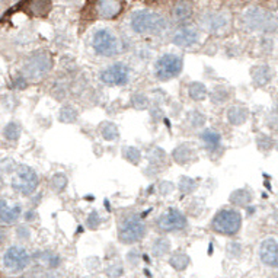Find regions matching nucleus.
<instances>
[{
    "label": "nucleus",
    "instance_id": "f257e3e1",
    "mask_svg": "<svg viewBox=\"0 0 278 278\" xmlns=\"http://www.w3.org/2000/svg\"><path fill=\"white\" fill-rule=\"evenodd\" d=\"M131 26L137 34H160L168 28V22L156 12L139 10L131 16Z\"/></svg>",
    "mask_w": 278,
    "mask_h": 278
},
{
    "label": "nucleus",
    "instance_id": "f03ea898",
    "mask_svg": "<svg viewBox=\"0 0 278 278\" xmlns=\"http://www.w3.org/2000/svg\"><path fill=\"white\" fill-rule=\"evenodd\" d=\"M211 226H213L214 232H217L220 235H226V236L236 235L242 227V216L239 211L233 209L220 210L214 216Z\"/></svg>",
    "mask_w": 278,
    "mask_h": 278
},
{
    "label": "nucleus",
    "instance_id": "7ed1b4c3",
    "mask_svg": "<svg viewBox=\"0 0 278 278\" xmlns=\"http://www.w3.org/2000/svg\"><path fill=\"white\" fill-rule=\"evenodd\" d=\"M36 187H38V175L34 169L25 165L19 166L12 179V188L20 194L29 195L36 190Z\"/></svg>",
    "mask_w": 278,
    "mask_h": 278
},
{
    "label": "nucleus",
    "instance_id": "20e7f679",
    "mask_svg": "<svg viewBox=\"0 0 278 278\" xmlns=\"http://www.w3.org/2000/svg\"><path fill=\"white\" fill-rule=\"evenodd\" d=\"M93 48L99 55L112 57L120 51V41L108 29H99L93 35Z\"/></svg>",
    "mask_w": 278,
    "mask_h": 278
},
{
    "label": "nucleus",
    "instance_id": "39448f33",
    "mask_svg": "<svg viewBox=\"0 0 278 278\" xmlns=\"http://www.w3.org/2000/svg\"><path fill=\"white\" fill-rule=\"evenodd\" d=\"M182 70V60L174 54H165L156 61L155 74L160 80H169L176 77Z\"/></svg>",
    "mask_w": 278,
    "mask_h": 278
},
{
    "label": "nucleus",
    "instance_id": "423d86ee",
    "mask_svg": "<svg viewBox=\"0 0 278 278\" xmlns=\"http://www.w3.org/2000/svg\"><path fill=\"white\" fill-rule=\"evenodd\" d=\"M146 235V225L140 217L127 219L120 227L118 238L122 244H136Z\"/></svg>",
    "mask_w": 278,
    "mask_h": 278
},
{
    "label": "nucleus",
    "instance_id": "0eeeda50",
    "mask_svg": "<svg viewBox=\"0 0 278 278\" xmlns=\"http://www.w3.org/2000/svg\"><path fill=\"white\" fill-rule=\"evenodd\" d=\"M29 262H31L29 254L20 246H10L3 255V264L6 270H9L10 273L23 271L29 265Z\"/></svg>",
    "mask_w": 278,
    "mask_h": 278
},
{
    "label": "nucleus",
    "instance_id": "6e6552de",
    "mask_svg": "<svg viewBox=\"0 0 278 278\" xmlns=\"http://www.w3.org/2000/svg\"><path fill=\"white\" fill-rule=\"evenodd\" d=\"M157 226L163 232H175L187 227V217L176 209L166 210L157 220Z\"/></svg>",
    "mask_w": 278,
    "mask_h": 278
},
{
    "label": "nucleus",
    "instance_id": "1a4fd4ad",
    "mask_svg": "<svg viewBox=\"0 0 278 278\" xmlns=\"http://www.w3.org/2000/svg\"><path fill=\"white\" fill-rule=\"evenodd\" d=\"M128 79H130V70L122 63L112 64L101 73V80L109 86L125 85L128 82Z\"/></svg>",
    "mask_w": 278,
    "mask_h": 278
},
{
    "label": "nucleus",
    "instance_id": "9d476101",
    "mask_svg": "<svg viewBox=\"0 0 278 278\" xmlns=\"http://www.w3.org/2000/svg\"><path fill=\"white\" fill-rule=\"evenodd\" d=\"M271 15L264 10L262 7H252L251 10L246 12L245 15V23L255 31H267L270 29V23H271Z\"/></svg>",
    "mask_w": 278,
    "mask_h": 278
},
{
    "label": "nucleus",
    "instance_id": "9b49d317",
    "mask_svg": "<svg viewBox=\"0 0 278 278\" xmlns=\"http://www.w3.org/2000/svg\"><path fill=\"white\" fill-rule=\"evenodd\" d=\"M50 54H36L31 58L28 67H26V71H28V76L29 77H41L44 76L48 70L51 69V60L48 57Z\"/></svg>",
    "mask_w": 278,
    "mask_h": 278
},
{
    "label": "nucleus",
    "instance_id": "f8f14e48",
    "mask_svg": "<svg viewBox=\"0 0 278 278\" xmlns=\"http://www.w3.org/2000/svg\"><path fill=\"white\" fill-rule=\"evenodd\" d=\"M260 257L261 261L268 265L276 268L278 265V248H277V241L274 238H268L265 239L260 246Z\"/></svg>",
    "mask_w": 278,
    "mask_h": 278
},
{
    "label": "nucleus",
    "instance_id": "ddd939ff",
    "mask_svg": "<svg viewBox=\"0 0 278 278\" xmlns=\"http://www.w3.org/2000/svg\"><path fill=\"white\" fill-rule=\"evenodd\" d=\"M200 41V32L194 26H181L174 34V42L178 47H191Z\"/></svg>",
    "mask_w": 278,
    "mask_h": 278
},
{
    "label": "nucleus",
    "instance_id": "4468645a",
    "mask_svg": "<svg viewBox=\"0 0 278 278\" xmlns=\"http://www.w3.org/2000/svg\"><path fill=\"white\" fill-rule=\"evenodd\" d=\"M20 206L19 204H7L6 200H0V222L4 225H13L20 217Z\"/></svg>",
    "mask_w": 278,
    "mask_h": 278
},
{
    "label": "nucleus",
    "instance_id": "2eb2a0df",
    "mask_svg": "<svg viewBox=\"0 0 278 278\" xmlns=\"http://www.w3.org/2000/svg\"><path fill=\"white\" fill-rule=\"evenodd\" d=\"M122 10L121 1H115V0H104V1H98V12L101 13V16L105 19H114L115 16L120 15Z\"/></svg>",
    "mask_w": 278,
    "mask_h": 278
},
{
    "label": "nucleus",
    "instance_id": "dca6fc26",
    "mask_svg": "<svg viewBox=\"0 0 278 278\" xmlns=\"http://www.w3.org/2000/svg\"><path fill=\"white\" fill-rule=\"evenodd\" d=\"M203 23L209 31H222L227 25V19L223 13H216V12H209L203 17Z\"/></svg>",
    "mask_w": 278,
    "mask_h": 278
},
{
    "label": "nucleus",
    "instance_id": "f3484780",
    "mask_svg": "<svg viewBox=\"0 0 278 278\" xmlns=\"http://www.w3.org/2000/svg\"><path fill=\"white\" fill-rule=\"evenodd\" d=\"M227 118H229V122L233 124V125H242V124H245V122L248 121V118H249V111H248V108H245V106L235 105V106L229 108V111H227Z\"/></svg>",
    "mask_w": 278,
    "mask_h": 278
},
{
    "label": "nucleus",
    "instance_id": "a211bd4d",
    "mask_svg": "<svg viewBox=\"0 0 278 278\" xmlns=\"http://www.w3.org/2000/svg\"><path fill=\"white\" fill-rule=\"evenodd\" d=\"M252 79L257 86H264L271 80V69L268 66H257L252 70Z\"/></svg>",
    "mask_w": 278,
    "mask_h": 278
},
{
    "label": "nucleus",
    "instance_id": "6ab92c4d",
    "mask_svg": "<svg viewBox=\"0 0 278 278\" xmlns=\"http://www.w3.org/2000/svg\"><path fill=\"white\" fill-rule=\"evenodd\" d=\"M174 17L176 20H187L192 15V4L187 1H178L174 4Z\"/></svg>",
    "mask_w": 278,
    "mask_h": 278
},
{
    "label": "nucleus",
    "instance_id": "aec40b11",
    "mask_svg": "<svg viewBox=\"0 0 278 278\" xmlns=\"http://www.w3.org/2000/svg\"><path fill=\"white\" fill-rule=\"evenodd\" d=\"M192 157H194V149H191V146H188V144H181L179 147L175 149L174 159L181 165L190 162Z\"/></svg>",
    "mask_w": 278,
    "mask_h": 278
},
{
    "label": "nucleus",
    "instance_id": "412c9836",
    "mask_svg": "<svg viewBox=\"0 0 278 278\" xmlns=\"http://www.w3.org/2000/svg\"><path fill=\"white\" fill-rule=\"evenodd\" d=\"M201 139L207 144V147H209L210 150H216L222 144V136L217 131H214V130H206V131H203Z\"/></svg>",
    "mask_w": 278,
    "mask_h": 278
},
{
    "label": "nucleus",
    "instance_id": "4be33fe9",
    "mask_svg": "<svg viewBox=\"0 0 278 278\" xmlns=\"http://www.w3.org/2000/svg\"><path fill=\"white\" fill-rule=\"evenodd\" d=\"M252 200V195L246 190H238L230 195V203L238 207H246Z\"/></svg>",
    "mask_w": 278,
    "mask_h": 278
},
{
    "label": "nucleus",
    "instance_id": "5701e85b",
    "mask_svg": "<svg viewBox=\"0 0 278 278\" xmlns=\"http://www.w3.org/2000/svg\"><path fill=\"white\" fill-rule=\"evenodd\" d=\"M188 95L194 101H203L207 96V87L200 82H192L188 86Z\"/></svg>",
    "mask_w": 278,
    "mask_h": 278
},
{
    "label": "nucleus",
    "instance_id": "b1692460",
    "mask_svg": "<svg viewBox=\"0 0 278 278\" xmlns=\"http://www.w3.org/2000/svg\"><path fill=\"white\" fill-rule=\"evenodd\" d=\"M190 258H188V255H185L184 252H178V254H175L171 257V260H169V264L174 267L175 270H178V271H182V270H185L188 265H190Z\"/></svg>",
    "mask_w": 278,
    "mask_h": 278
},
{
    "label": "nucleus",
    "instance_id": "393cba45",
    "mask_svg": "<svg viewBox=\"0 0 278 278\" xmlns=\"http://www.w3.org/2000/svg\"><path fill=\"white\" fill-rule=\"evenodd\" d=\"M77 120V111L71 106H63L58 112V121L66 122V124H70V122H74Z\"/></svg>",
    "mask_w": 278,
    "mask_h": 278
},
{
    "label": "nucleus",
    "instance_id": "a878e982",
    "mask_svg": "<svg viewBox=\"0 0 278 278\" xmlns=\"http://www.w3.org/2000/svg\"><path fill=\"white\" fill-rule=\"evenodd\" d=\"M118 127L114 122H105L102 125V137L108 141H112L118 137Z\"/></svg>",
    "mask_w": 278,
    "mask_h": 278
},
{
    "label": "nucleus",
    "instance_id": "bb28decb",
    "mask_svg": "<svg viewBox=\"0 0 278 278\" xmlns=\"http://www.w3.org/2000/svg\"><path fill=\"white\" fill-rule=\"evenodd\" d=\"M31 10L34 12V15L36 16H45L50 12L51 3L50 1H32L31 3Z\"/></svg>",
    "mask_w": 278,
    "mask_h": 278
},
{
    "label": "nucleus",
    "instance_id": "cd10ccee",
    "mask_svg": "<svg viewBox=\"0 0 278 278\" xmlns=\"http://www.w3.org/2000/svg\"><path fill=\"white\" fill-rule=\"evenodd\" d=\"M178 188H179V191L182 192V194H191V192L197 188V184H195V181L191 179V178L182 176V178L179 179Z\"/></svg>",
    "mask_w": 278,
    "mask_h": 278
},
{
    "label": "nucleus",
    "instance_id": "c85d7f7f",
    "mask_svg": "<svg viewBox=\"0 0 278 278\" xmlns=\"http://www.w3.org/2000/svg\"><path fill=\"white\" fill-rule=\"evenodd\" d=\"M171 251V244L168 239H157L153 244V255L156 257H162L165 254H168Z\"/></svg>",
    "mask_w": 278,
    "mask_h": 278
},
{
    "label": "nucleus",
    "instance_id": "c756f323",
    "mask_svg": "<svg viewBox=\"0 0 278 278\" xmlns=\"http://www.w3.org/2000/svg\"><path fill=\"white\" fill-rule=\"evenodd\" d=\"M67 185V178L63 174H57L52 176L51 179V187L55 190L57 192L63 191Z\"/></svg>",
    "mask_w": 278,
    "mask_h": 278
},
{
    "label": "nucleus",
    "instance_id": "7c9ffc66",
    "mask_svg": "<svg viewBox=\"0 0 278 278\" xmlns=\"http://www.w3.org/2000/svg\"><path fill=\"white\" fill-rule=\"evenodd\" d=\"M20 136V127L16 122H10L6 128H4V137L7 140H17Z\"/></svg>",
    "mask_w": 278,
    "mask_h": 278
},
{
    "label": "nucleus",
    "instance_id": "2f4dec72",
    "mask_svg": "<svg viewBox=\"0 0 278 278\" xmlns=\"http://www.w3.org/2000/svg\"><path fill=\"white\" fill-rule=\"evenodd\" d=\"M188 121H190L192 127H201L206 122V117L201 112H198V111H192L188 115Z\"/></svg>",
    "mask_w": 278,
    "mask_h": 278
},
{
    "label": "nucleus",
    "instance_id": "473e14b6",
    "mask_svg": "<svg viewBox=\"0 0 278 278\" xmlns=\"http://www.w3.org/2000/svg\"><path fill=\"white\" fill-rule=\"evenodd\" d=\"M131 104H133L134 108H137V109H146V108L149 106V99H147L144 95L137 93V95H134V96H133Z\"/></svg>",
    "mask_w": 278,
    "mask_h": 278
},
{
    "label": "nucleus",
    "instance_id": "72a5a7b5",
    "mask_svg": "<svg viewBox=\"0 0 278 278\" xmlns=\"http://www.w3.org/2000/svg\"><path fill=\"white\" fill-rule=\"evenodd\" d=\"M125 156H127V159H128L131 163L137 165L141 155H140V152L136 149V147H127V150H125Z\"/></svg>",
    "mask_w": 278,
    "mask_h": 278
},
{
    "label": "nucleus",
    "instance_id": "f704fd0d",
    "mask_svg": "<svg viewBox=\"0 0 278 278\" xmlns=\"http://www.w3.org/2000/svg\"><path fill=\"white\" fill-rule=\"evenodd\" d=\"M211 96H213V101H214L216 104H220V102L226 101L229 95H227L226 90H223V87H217V89L211 93Z\"/></svg>",
    "mask_w": 278,
    "mask_h": 278
},
{
    "label": "nucleus",
    "instance_id": "c9c22d12",
    "mask_svg": "<svg viewBox=\"0 0 278 278\" xmlns=\"http://www.w3.org/2000/svg\"><path fill=\"white\" fill-rule=\"evenodd\" d=\"M149 159H150V162H153V163H160V162L166 160V153L162 152L160 149H153V150L150 152Z\"/></svg>",
    "mask_w": 278,
    "mask_h": 278
},
{
    "label": "nucleus",
    "instance_id": "e433bc0d",
    "mask_svg": "<svg viewBox=\"0 0 278 278\" xmlns=\"http://www.w3.org/2000/svg\"><path fill=\"white\" fill-rule=\"evenodd\" d=\"M101 225V219H99V214L96 211H92L89 219H87V226L90 229H96V227Z\"/></svg>",
    "mask_w": 278,
    "mask_h": 278
}]
</instances>
